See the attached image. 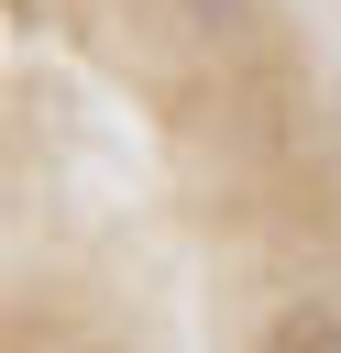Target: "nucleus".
I'll use <instances>...</instances> for the list:
<instances>
[{
  "mask_svg": "<svg viewBox=\"0 0 341 353\" xmlns=\"http://www.w3.org/2000/svg\"><path fill=\"white\" fill-rule=\"evenodd\" d=\"M253 353H341V309L330 298H297V309H275L264 320V342Z\"/></svg>",
  "mask_w": 341,
  "mask_h": 353,
  "instance_id": "obj_1",
  "label": "nucleus"
},
{
  "mask_svg": "<svg viewBox=\"0 0 341 353\" xmlns=\"http://www.w3.org/2000/svg\"><path fill=\"white\" fill-rule=\"evenodd\" d=\"M176 22H187L198 44H220V55H231V44H253V33H264V0H176Z\"/></svg>",
  "mask_w": 341,
  "mask_h": 353,
  "instance_id": "obj_2",
  "label": "nucleus"
}]
</instances>
